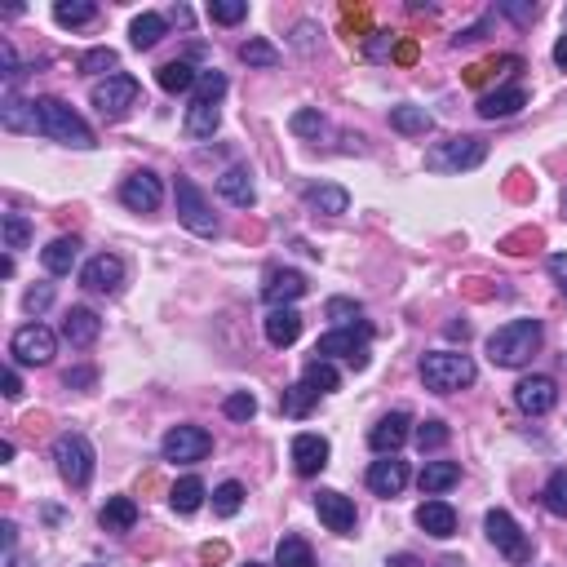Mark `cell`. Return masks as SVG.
I'll return each mask as SVG.
<instances>
[{
    "label": "cell",
    "mask_w": 567,
    "mask_h": 567,
    "mask_svg": "<svg viewBox=\"0 0 567 567\" xmlns=\"http://www.w3.org/2000/svg\"><path fill=\"white\" fill-rule=\"evenodd\" d=\"M328 439L324 435H297L293 439V470L302 474V479H315L319 470L328 466Z\"/></svg>",
    "instance_id": "obj_18"
},
{
    "label": "cell",
    "mask_w": 567,
    "mask_h": 567,
    "mask_svg": "<svg viewBox=\"0 0 567 567\" xmlns=\"http://www.w3.org/2000/svg\"><path fill=\"white\" fill-rule=\"evenodd\" d=\"M408 426H412L408 412H390V417H381L377 426L368 430V448L381 452V457H395V452L408 443V435H412Z\"/></svg>",
    "instance_id": "obj_16"
},
{
    "label": "cell",
    "mask_w": 567,
    "mask_h": 567,
    "mask_svg": "<svg viewBox=\"0 0 567 567\" xmlns=\"http://www.w3.org/2000/svg\"><path fill=\"white\" fill-rule=\"evenodd\" d=\"M483 156H488V147H483V138H470V133H457V138H443L435 147L426 151V169L430 173H470L479 169Z\"/></svg>",
    "instance_id": "obj_4"
},
{
    "label": "cell",
    "mask_w": 567,
    "mask_h": 567,
    "mask_svg": "<svg viewBox=\"0 0 567 567\" xmlns=\"http://www.w3.org/2000/svg\"><path fill=\"white\" fill-rule=\"evenodd\" d=\"M218 195L235 209H253L257 204V191H253V173L244 164H231V169L218 178Z\"/></svg>",
    "instance_id": "obj_21"
},
{
    "label": "cell",
    "mask_w": 567,
    "mask_h": 567,
    "mask_svg": "<svg viewBox=\"0 0 567 567\" xmlns=\"http://www.w3.org/2000/svg\"><path fill=\"white\" fill-rule=\"evenodd\" d=\"M102 528L107 532H129L133 523H138V505H133V497H111L107 505H102Z\"/></svg>",
    "instance_id": "obj_32"
},
{
    "label": "cell",
    "mask_w": 567,
    "mask_h": 567,
    "mask_svg": "<svg viewBox=\"0 0 567 567\" xmlns=\"http://www.w3.org/2000/svg\"><path fill=\"white\" fill-rule=\"evenodd\" d=\"M0 541H5V550H9V554H14V541H18V528H14V523H9V519H5V523H0Z\"/></svg>",
    "instance_id": "obj_55"
},
{
    "label": "cell",
    "mask_w": 567,
    "mask_h": 567,
    "mask_svg": "<svg viewBox=\"0 0 567 567\" xmlns=\"http://www.w3.org/2000/svg\"><path fill=\"white\" fill-rule=\"evenodd\" d=\"M501 14H510L514 23H532V18L541 14V9H536V5H501Z\"/></svg>",
    "instance_id": "obj_53"
},
{
    "label": "cell",
    "mask_w": 567,
    "mask_h": 567,
    "mask_svg": "<svg viewBox=\"0 0 567 567\" xmlns=\"http://www.w3.org/2000/svg\"><path fill=\"white\" fill-rule=\"evenodd\" d=\"M222 412H226L231 421H253V417H257V399L249 395V390H235V395L222 399Z\"/></svg>",
    "instance_id": "obj_44"
},
{
    "label": "cell",
    "mask_w": 567,
    "mask_h": 567,
    "mask_svg": "<svg viewBox=\"0 0 567 567\" xmlns=\"http://www.w3.org/2000/svg\"><path fill=\"white\" fill-rule=\"evenodd\" d=\"M306 204H311L315 213H328V218H337V213L350 209V195H346V187H333V182H324V187H311V191H306Z\"/></svg>",
    "instance_id": "obj_31"
},
{
    "label": "cell",
    "mask_w": 567,
    "mask_h": 567,
    "mask_svg": "<svg viewBox=\"0 0 567 567\" xmlns=\"http://www.w3.org/2000/svg\"><path fill=\"white\" fill-rule=\"evenodd\" d=\"M306 275L302 271H271L266 275V288H262V297L271 302V311L275 306H293L297 297H306Z\"/></svg>",
    "instance_id": "obj_19"
},
{
    "label": "cell",
    "mask_w": 567,
    "mask_h": 567,
    "mask_svg": "<svg viewBox=\"0 0 567 567\" xmlns=\"http://www.w3.org/2000/svg\"><path fill=\"white\" fill-rule=\"evenodd\" d=\"M390 129L404 133V138H426L435 129V116L426 107H390Z\"/></svg>",
    "instance_id": "obj_26"
},
{
    "label": "cell",
    "mask_w": 567,
    "mask_h": 567,
    "mask_svg": "<svg viewBox=\"0 0 567 567\" xmlns=\"http://www.w3.org/2000/svg\"><path fill=\"white\" fill-rule=\"evenodd\" d=\"M142 94V85L133 76H125V71H116V76H107V80H98L94 89H89V102L98 107V116L102 120H120L125 111L138 102Z\"/></svg>",
    "instance_id": "obj_8"
},
{
    "label": "cell",
    "mask_w": 567,
    "mask_h": 567,
    "mask_svg": "<svg viewBox=\"0 0 567 567\" xmlns=\"http://www.w3.org/2000/svg\"><path fill=\"white\" fill-rule=\"evenodd\" d=\"M483 532H488V541L497 545V550H501L510 563H528V559H532L528 536H523V528H519V523H514L505 510H488V519H483Z\"/></svg>",
    "instance_id": "obj_11"
},
{
    "label": "cell",
    "mask_w": 567,
    "mask_h": 567,
    "mask_svg": "<svg viewBox=\"0 0 567 567\" xmlns=\"http://www.w3.org/2000/svg\"><path fill=\"white\" fill-rule=\"evenodd\" d=\"M514 404L528 412V417H545V412L559 404V386H554V377L532 373V377H523L519 386H514Z\"/></svg>",
    "instance_id": "obj_12"
},
{
    "label": "cell",
    "mask_w": 567,
    "mask_h": 567,
    "mask_svg": "<svg viewBox=\"0 0 567 567\" xmlns=\"http://www.w3.org/2000/svg\"><path fill=\"white\" fill-rule=\"evenodd\" d=\"M275 567H315L311 545H306L302 536H284V541L275 545Z\"/></svg>",
    "instance_id": "obj_36"
},
{
    "label": "cell",
    "mask_w": 567,
    "mask_h": 567,
    "mask_svg": "<svg viewBox=\"0 0 567 567\" xmlns=\"http://www.w3.org/2000/svg\"><path fill=\"white\" fill-rule=\"evenodd\" d=\"M324 315L333 319L337 328H355V319L364 315L359 311V302H350V297H328V306H324Z\"/></svg>",
    "instance_id": "obj_45"
},
{
    "label": "cell",
    "mask_w": 567,
    "mask_h": 567,
    "mask_svg": "<svg viewBox=\"0 0 567 567\" xmlns=\"http://www.w3.org/2000/svg\"><path fill=\"white\" fill-rule=\"evenodd\" d=\"M244 567H266V563H244Z\"/></svg>",
    "instance_id": "obj_60"
},
{
    "label": "cell",
    "mask_w": 567,
    "mask_h": 567,
    "mask_svg": "<svg viewBox=\"0 0 567 567\" xmlns=\"http://www.w3.org/2000/svg\"><path fill=\"white\" fill-rule=\"evenodd\" d=\"M523 107H528V94H523L519 85H505V89H497V94L479 98V116L483 120H510V116H519Z\"/></svg>",
    "instance_id": "obj_22"
},
{
    "label": "cell",
    "mask_w": 567,
    "mask_h": 567,
    "mask_svg": "<svg viewBox=\"0 0 567 567\" xmlns=\"http://www.w3.org/2000/svg\"><path fill=\"white\" fill-rule=\"evenodd\" d=\"M448 337H461V342H466V337H470V324H448Z\"/></svg>",
    "instance_id": "obj_58"
},
{
    "label": "cell",
    "mask_w": 567,
    "mask_h": 567,
    "mask_svg": "<svg viewBox=\"0 0 567 567\" xmlns=\"http://www.w3.org/2000/svg\"><path fill=\"white\" fill-rule=\"evenodd\" d=\"M0 386H5V399H23V381H18L14 368H5V377H0Z\"/></svg>",
    "instance_id": "obj_54"
},
{
    "label": "cell",
    "mask_w": 567,
    "mask_h": 567,
    "mask_svg": "<svg viewBox=\"0 0 567 567\" xmlns=\"http://www.w3.org/2000/svg\"><path fill=\"white\" fill-rule=\"evenodd\" d=\"M417 528L426 536H435V541H448V536L457 532V510H452L448 501H421L417 505Z\"/></svg>",
    "instance_id": "obj_20"
},
{
    "label": "cell",
    "mask_w": 567,
    "mask_h": 567,
    "mask_svg": "<svg viewBox=\"0 0 567 567\" xmlns=\"http://www.w3.org/2000/svg\"><path fill=\"white\" fill-rule=\"evenodd\" d=\"M54 461H58V474L71 488H85L94 479V443L85 435H58L54 439Z\"/></svg>",
    "instance_id": "obj_6"
},
{
    "label": "cell",
    "mask_w": 567,
    "mask_h": 567,
    "mask_svg": "<svg viewBox=\"0 0 567 567\" xmlns=\"http://www.w3.org/2000/svg\"><path fill=\"white\" fill-rule=\"evenodd\" d=\"M386 567H412V559H408V554H399V559H390Z\"/></svg>",
    "instance_id": "obj_59"
},
{
    "label": "cell",
    "mask_w": 567,
    "mask_h": 567,
    "mask_svg": "<svg viewBox=\"0 0 567 567\" xmlns=\"http://www.w3.org/2000/svg\"><path fill=\"white\" fill-rule=\"evenodd\" d=\"M222 125V111L218 102H204V98H191L187 107V138H213Z\"/></svg>",
    "instance_id": "obj_25"
},
{
    "label": "cell",
    "mask_w": 567,
    "mask_h": 567,
    "mask_svg": "<svg viewBox=\"0 0 567 567\" xmlns=\"http://www.w3.org/2000/svg\"><path fill=\"white\" fill-rule=\"evenodd\" d=\"M240 505H244V488L240 483H222L218 492H213V514H218V519H231V514H240Z\"/></svg>",
    "instance_id": "obj_42"
},
{
    "label": "cell",
    "mask_w": 567,
    "mask_h": 567,
    "mask_svg": "<svg viewBox=\"0 0 567 567\" xmlns=\"http://www.w3.org/2000/svg\"><path fill=\"white\" fill-rule=\"evenodd\" d=\"M293 133L297 138H319L324 133V116L319 111H293Z\"/></svg>",
    "instance_id": "obj_49"
},
{
    "label": "cell",
    "mask_w": 567,
    "mask_h": 567,
    "mask_svg": "<svg viewBox=\"0 0 567 567\" xmlns=\"http://www.w3.org/2000/svg\"><path fill=\"white\" fill-rule=\"evenodd\" d=\"M545 510L550 514H559V519H567V470H554L550 474V483H545Z\"/></svg>",
    "instance_id": "obj_41"
},
{
    "label": "cell",
    "mask_w": 567,
    "mask_h": 567,
    "mask_svg": "<svg viewBox=\"0 0 567 567\" xmlns=\"http://www.w3.org/2000/svg\"><path fill=\"white\" fill-rule=\"evenodd\" d=\"M541 337H545L541 319H510L488 337V359L497 368H523L541 350Z\"/></svg>",
    "instance_id": "obj_2"
},
{
    "label": "cell",
    "mask_w": 567,
    "mask_h": 567,
    "mask_svg": "<svg viewBox=\"0 0 567 567\" xmlns=\"http://www.w3.org/2000/svg\"><path fill=\"white\" fill-rule=\"evenodd\" d=\"M315 390L311 386H306V381H297V386H288L284 390V399H280V412H284V417H306V412H311L315 408Z\"/></svg>",
    "instance_id": "obj_38"
},
{
    "label": "cell",
    "mask_w": 567,
    "mask_h": 567,
    "mask_svg": "<svg viewBox=\"0 0 567 567\" xmlns=\"http://www.w3.org/2000/svg\"><path fill=\"white\" fill-rule=\"evenodd\" d=\"M240 58L249 67H280V49L271 45V40H244L240 45Z\"/></svg>",
    "instance_id": "obj_39"
},
{
    "label": "cell",
    "mask_w": 567,
    "mask_h": 567,
    "mask_svg": "<svg viewBox=\"0 0 567 567\" xmlns=\"http://www.w3.org/2000/svg\"><path fill=\"white\" fill-rule=\"evenodd\" d=\"M32 111H36V133H40V138L63 142V147H76V151L98 147V142H94V129H89L63 98H36Z\"/></svg>",
    "instance_id": "obj_1"
},
{
    "label": "cell",
    "mask_w": 567,
    "mask_h": 567,
    "mask_svg": "<svg viewBox=\"0 0 567 567\" xmlns=\"http://www.w3.org/2000/svg\"><path fill=\"white\" fill-rule=\"evenodd\" d=\"M222 94H226V76H222V71H200V80H195V98L218 102Z\"/></svg>",
    "instance_id": "obj_48"
},
{
    "label": "cell",
    "mask_w": 567,
    "mask_h": 567,
    "mask_svg": "<svg viewBox=\"0 0 567 567\" xmlns=\"http://www.w3.org/2000/svg\"><path fill=\"white\" fill-rule=\"evenodd\" d=\"M550 280L559 284V293H563V302H567V253H554L550 257Z\"/></svg>",
    "instance_id": "obj_52"
},
{
    "label": "cell",
    "mask_w": 567,
    "mask_h": 567,
    "mask_svg": "<svg viewBox=\"0 0 567 567\" xmlns=\"http://www.w3.org/2000/svg\"><path fill=\"white\" fill-rule=\"evenodd\" d=\"M200 559H204V563H222V559H226V545H204Z\"/></svg>",
    "instance_id": "obj_56"
},
{
    "label": "cell",
    "mask_w": 567,
    "mask_h": 567,
    "mask_svg": "<svg viewBox=\"0 0 567 567\" xmlns=\"http://www.w3.org/2000/svg\"><path fill=\"white\" fill-rule=\"evenodd\" d=\"M204 497H209V492H204V479H195V474H187V479H178L173 483V492H169V505L178 514H195L204 505Z\"/></svg>",
    "instance_id": "obj_30"
},
{
    "label": "cell",
    "mask_w": 567,
    "mask_h": 567,
    "mask_svg": "<svg viewBox=\"0 0 567 567\" xmlns=\"http://www.w3.org/2000/svg\"><path fill=\"white\" fill-rule=\"evenodd\" d=\"M120 200H125V209H133V213H156L160 200H164V187H160L156 173L142 169V173H133V178H125Z\"/></svg>",
    "instance_id": "obj_15"
},
{
    "label": "cell",
    "mask_w": 567,
    "mask_h": 567,
    "mask_svg": "<svg viewBox=\"0 0 567 567\" xmlns=\"http://www.w3.org/2000/svg\"><path fill=\"white\" fill-rule=\"evenodd\" d=\"M129 40H133V49H156L164 40V18L160 14H138L129 27Z\"/></svg>",
    "instance_id": "obj_35"
},
{
    "label": "cell",
    "mask_w": 567,
    "mask_h": 567,
    "mask_svg": "<svg viewBox=\"0 0 567 567\" xmlns=\"http://www.w3.org/2000/svg\"><path fill=\"white\" fill-rule=\"evenodd\" d=\"M457 479H461V466H457V461H426L417 483H421V492H426V497H439V492H448Z\"/></svg>",
    "instance_id": "obj_28"
},
{
    "label": "cell",
    "mask_w": 567,
    "mask_h": 567,
    "mask_svg": "<svg viewBox=\"0 0 567 567\" xmlns=\"http://www.w3.org/2000/svg\"><path fill=\"white\" fill-rule=\"evenodd\" d=\"M368 488L377 492V497H399V492L408 488V461L399 457H381L368 466Z\"/></svg>",
    "instance_id": "obj_17"
},
{
    "label": "cell",
    "mask_w": 567,
    "mask_h": 567,
    "mask_svg": "<svg viewBox=\"0 0 567 567\" xmlns=\"http://www.w3.org/2000/svg\"><path fill=\"white\" fill-rule=\"evenodd\" d=\"M63 386H67V390H94V386H98V373H94V368H67V373H63Z\"/></svg>",
    "instance_id": "obj_50"
},
{
    "label": "cell",
    "mask_w": 567,
    "mask_h": 567,
    "mask_svg": "<svg viewBox=\"0 0 567 567\" xmlns=\"http://www.w3.org/2000/svg\"><path fill=\"white\" fill-rule=\"evenodd\" d=\"M80 284H85L89 293H120V288H125V262H120L116 253L89 257L85 271H80Z\"/></svg>",
    "instance_id": "obj_13"
},
{
    "label": "cell",
    "mask_w": 567,
    "mask_h": 567,
    "mask_svg": "<svg viewBox=\"0 0 567 567\" xmlns=\"http://www.w3.org/2000/svg\"><path fill=\"white\" fill-rule=\"evenodd\" d=\"M164 461H173V466H195V461H204L213 452V435L200 426H173L169 435L160 443Z\"/></svg>",
    "instance_id": "obj_9"
},
{
    "label": "cell",
    "mask_w": 567,
    "mask_h": 567,
    "mask_svg": "<svg viewBox=\"0 0 567 567\" xmlns=\"http://www.w3.org/2000/svg\"><path fill=\"white\" fill-rule=\"evenodd\" d=\"M156 80H160V89L164 94H187V89H195V80H200V71H195L187 58H173V63H164L156 71Z\"/></svg>",
    "instance_id": "obj_29"
},
{
    "label": "cell",
    "mask_w": 567,
    "mask_h": 567,
    "mask_svg": "<svg viewBox=\"0 0 567 567\" xmlns=\"http://www.w3.org/2000/svg\"><path fill=\"white\" fill-rule=\"evenodd\" d=\"M63 337L71 346H94L102 337V319L98 311H89V306H71L67 319H63Z\"/></svg>",
    "instance_id": "obj_23"
},
{
    "label": "cell",
    "mask_w": 567,
    "mask_h": 567,
    "mask_svg": "<svg viewBox=\"0 0 567 567\" xmlns=\"http://www.w3.org/2000/svg\"><path fill=\"white\" fill-rule=\"evenodd\" d=\"M474 377H479V368H474L470 355H457V350H430V355H421V381H426V390H435V395L466 390V386H474Z\"/></svg>",
    "instance_id": "obj_3"
},
{
    "label": "cell",
    "mask_w": 567,
    "mask_h": 567,
    "mask_svg": "<svg viewBox=\"0 0 567 567\" xmlns=\"http://www.w3.org/2000/svg\"><path fill=\"white\" fill-rule=\"evenodd\" d=\"M49 302H54V284H40V288H32V293L23 297V306H27V311H32V315H40Z\"/></svg>",
    "instance_id": "obj_51"
},
{
    "label": "cell",
    "mask_w": 567,
    "mask_h": 567,
    "mask_svg": "<svg viewBox=\"0 0 567 567\" xmlns=\"http://www.w3.org/2000/svg\"><path fill=\"white\" fill-rule=\"evenodd\" d=\"M0 120H5V129H9V133H27V129H36V111H32V102H23V98L14 94V89L5 94Z\"/></svg>",
    "instance_id": "obj_33"
},
{
    "label": "cell",
    "mask_w": 567,
    "mask_h": 567,
    "mask_svg": "<svg viewBox=\"0 0 567 567\" xmlns=\"http://www.w3.org/2000/svg\"><path fill=\"white\" fill-rule=\"evenodd\" d=\"M76 257H80V240H76V235H58V240L49 244L45 253H40V262H45L49 275H71Z\"/></svg>",
    "instance_id": "obj_27"
},
{
    "label": "cell",
    "mask_w": 567,
    "mask_h": 567,
    "mask_svg": "<svg viewBox=\"0 0 567 567\" xmlns=\"http://www.w3.org/2000/svg\"><path fill=\"white\" fill-rule=\"evenodd\" d=\"M412 435H417V448H421V452H439V448H443V443H448V439H452V430H448V426H443V421H439V417H430V421H421V426H417V430H412Z\"/></svg>",
    "instance_id": "obj_40"
},
{
    "label": "cell",
    "mask_w": 567,
    "mask_h": 567,
    "mask_svg": "<svg viewBox=\"0 0 567 567\" xmlns=\"http://www.w3.org/2000/svg\"><path fill=\"white\" fill-rule=\"evenodd\" d=\"M173 200H178V218H182L187 231L204 235V240H213V235H218V213H213V204L204 200V191L195 187L191 178L173 182Z\"/></svg>",
    "instance_id": "obj_5"
},
{
    "label": "cell",
    "mask_w": 567,
    "mask_h": 567,
    "mask_svg": "<svg viewBox=\"0 0 567 567\" xmlns=\"http://www.w3.org/2000/svg\"><path fill=\"white\" fill-rule=\"evenodd\" d=\"M302 381L315 390V395H333V390L342 386V373H337L328 359H311V364L302 368Z\"/></svg>",
    "instance_id": "obj_34"
},
{
    "label": "cell",
    "mask_w": 567,
    "mask_h": 567,
    "mask_svg": "<svg viewBox=\"0 0 567 567\" xmlns=\"http://www.w3.org/2000/svg\"><path fill=\"white\" fill-rule=\"evenodd\" d=\"M209 18L218 27H235V23H244V18H249V5H244V0H213Z\"/></svg>",
    "instance_id": "obj_43"
},
{
    "label": "cell",
    "mask_w": 567,
    "mask_h": 567,
    "mask_svg": "<svg viewBox=\"0 0 567 567\" xmlns=\"http://www.w3.org/2000/svg\"><path fill=\"white\" fill-rule=\"evenodd\" d=\"M315 514L324 519L328 532H337V536H350V532H355V501L342 497L337 488H319V492H315Z\"/></svg>",
    "instance_id": "obj_14"
},
{
    "label": "cell",
    "mask_w": 567,
    "mask_h": 567,
    "mask_svg": "<svg viewBox=\"0 0 567 567\" xmlns=\"http://www.w3.org/2000/svg\"><path fill=\"white\" fill-rule=\"evenodd\" d=\"M54 350H58V337H54V328H45V324H23L9 337V355H14L18 364L40 368L54 359Z\"/></svg>",
    "instance_id": "obj_10"
},
{
    "label": "cell",
    "mask_w": 567,
    "mask_h": 567,
    "mask_svg": "<svg viewBox=\"0 0 567 567\" xmlns=\"http://www.w3.org/2000/svg\"><path fill=\"white\" fill-rule=\"evenodd\" d=\"M297 337H302V315L293 311V306H275L271 315H266V342L271 346H293Z\"/></svg>",
    "instance_id": "obj_24"
},
{
    "label": "cell",
    "mask_w": 567,
    "mask_h": 567,
    "mask_svg": "<svg viewBox=\"0 0 567 567\" xmlns=\"http://www.w3.org/2000/svg\"><path fill=\"white\" fill-rule=\"evenodd\" d=\"M54 18H58V27H85L98 18V5H89V0H58Z\"/></svg>",
    "instance_id": "obj_37"
},
{
    "label": "cell",
    "mask_w": 567,
    "mask_h": 567,
    "mask_svg": "<svg viewBox=\"0 0 567 567\" xmlns=\"http://www.w3.org/2000/svg\"><path fill=\"white\" fill-rule=\"evenodd\" d=\"M368 337H373V328L368 324H355V328H333V333H324L315 342V359H350L355 368H368Z\"/></svg>",
    "instance_id": "obj_7"
},
{
    "label": "cell",
    "mask_w": 567,
    "mask_h": 567,
    "mask_svg": "<svg viewBox=\"0 0 567 567\" xmlns=\"http://www.w3.org/2000/svg\"><path fill=\"white\" fill-rule=\"evenodd\" d=\"M32 240V222L23 213H5V249H27Z\"/></svg>",
    "instance_id": "obj_46"
},
{
    "label": "cell",
    "mask_w": 567,
    "mask_h": 567,
    "mask_svg": "<svg viewBox=\"0 0 567 567\" xmlns=\"http://www.w3.org/2000/svg\"><path fill=\"white\" fill-rule=\"evenodd\" d=\"M120 58H116V49H89V54H80V71H89V76H94V71H111L116 67ZM111 76H116V71H111Z\"/></svg>",
    "instance_id": "obj_47"
},
{
    "label": "cell",
    "mask_w": 567,
    "mask_h": 567,
    "mask_svg": "<svg viewBox=\"0 0 567 567\" xmlns=\"http://www.w3.org/2000/svg\"><path fill=\"white\" fill-rule=\"evenodd\" d=\"M554 63L567 71V36H559V45H554Z\"/></svg>",
    "instance_id": "obj_57"
}]
</instances>
